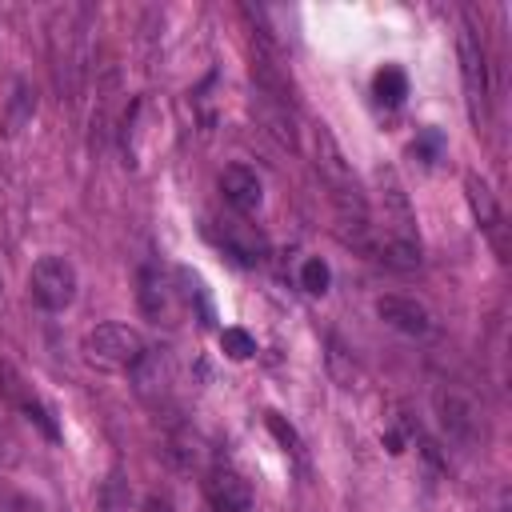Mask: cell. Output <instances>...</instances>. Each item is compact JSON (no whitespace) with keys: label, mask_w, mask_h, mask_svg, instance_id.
Returning <instances> with one entry per match:
<instances>
[{"label":"cell","mask_w":512,"mask_h":512,"mask_svg":"<svg viewBox=\"0 0 512 512\" xmlns=\"http://www.w3.org/2000/svg\"><path fill=\"white\" fill-rule=\"evenodd\" d=\"M144 352H148L144 336L136 328H128V324H96L80 340L84 364L100 368V372H132Z\"/></svg>","instance_id":"1"},{"label":"cell","mask_w":512,"mask_h":512,"mask_svg":"<svg viewBox=\"0 0 512 512\" xmlns=\"http://www.w3.org/2000/svg\"><path fill=\"white\" fill-rule=\"evenodd\" d=\"M432 412H436L440 432H444L452 444L476 448V444L484 440V416H480V408H476V400H472L468 392H460V388H452V384H440V388L432 392Z\"/></svg>","instance_id":"2"},{"label":"cell","mask_w":512,"mask_h":512,"mask_svg":"<svg viewBox=\"0 0 512 512\" xmlns=\"http://www.w3.org/2000/svg\"><path fill=\"white\" fill-rule=\"evenodd\" d=\"M456 56H460V76H464V92H468V116H472V124H484L492 84H488V52H484V40L472 32V24L460 28Z\"/></svg>","instance_id":"3"},{"label":"cell","mask_w":512,"mask_h":512,"mask_svg":"<svg viewBox=\"0 0 512 512\" xmlns=\"http://www.w3.org/2000/svg\"><path fill=\"white\" fill-rule=\"evenodd\" d=\"M28 296L44 312H64L76 300V268L64 256H40L28 272Z\"/></svg>","instance_id":"4"},{"label":"cell","mask_w":512,"mask_h":512,"mask_svg":"<svg viewBox=\"0 0 512 512\" xmlns=\"http://www.w3.org/2000/svg\"><path fill=\"white\" fill-rule=\"evenodd\" d=\"M0 400L4 404H12L32 428H40L48 440H56L60 436V428H56V420H52V408L32 392V384L16 372V364H8V360H0Z\"/></svg>","instance_id":"5"},{"label":"cell","mask_w":512,"mask_h":512,"mask_svg":"<svg viewBox=\"0 0 512 512\" xmlns=\"http://www.w3.org/2000/svg\"><path fill=\"white\" fill-rule=\"evenodd\" d=\"M212 236H216V244H220L236 264H244V268H256V264H264V256H268L264 232H260L256 224H248L244 216H236V212H228L224 220H216V224H212Z\"/></svg>","instance_id":"6"},{"label":"cell","mask_w":512,"mask_h":512,"mask_svg":"<svg viewBox=\"0 0 512 512\" xmlns=\"http://www.w3.org/2000/svg\"><path fill=\"white\" fill-rule=\"evenodd\" d=\"M220 196H224L228 212L248 216V212L260 208V200H264V184H260V176H256L248 164H228V168L220 172Z\"/></svg>","instance_id":"7"},{"label":"cell","mask_w":512,"mask_h":512,"mask_svg":"<svg viewBox=\"0 0 512 512\" xmlns=\"http://www.w3.org/2000/svg\"><path fill=\"white\" fill-rule=\"evenodd\" d=\"M376 316L388 324V328H396L400 336H428L432 332V316H428V308L420 304V300H412V296H380L376 300Z\"/></svg>","instance_id":"8"},{"label":"cell","mask_w":512,"mask_h":512,"mask_svg":"<svg viewBox=\"0 0 512 512\" xmlns=\"http://www.w3.org/2000/svg\"><path fill=\"white\" fill-rule=\"evenodd\" d=\"M204 496L216 512H252V488L232 468H212L204 480Z\"/></svg>","instance_id":"9"},{"label":"cell","mask_w":512,"mask_h":512,"mask_svg":"<svg viewBox=\"0 0 512 512\" xmlns=\"http://www.w3.org/2000/svg\"><path fill=\"white\" fill-rule=\"evenodd\" d=\"M136 300H140V312L152 320V324H168L172 320V308H176V292H172V284L164 280V272L160 268H152V264H144L140 268V280H136Z\"/></svg>","instance_id":"10"},{"label":"cell","mask_w":512,"mask_h":512,"mask_svg":"<svg viewBox=\"0 0 512 512\" xmlns=\"http://www.w3.org/2000/svg\"><path fill=\"white\" fill-rule=\"evenodd\" d=\"M252 108H256V116H260V124H264V132H268V136H276L284 148H300V132H296L292 104H280V100H268V96H260V92H256Z\"/></svg>","instance_id":"11"},{"label":"cell","mask_w":512,"mask_h":512,"mask_svg":"<svg viewBox=\"0 0 512 512\" xmlns=\"http://www.w3.org/2000/svg\"><path fill=\"white\" fill-rule=\"evenodd\" d=\"M464 188H468V204H472V216L480 220V228H488V232H492V240H496V248H500V252H508V248H504V236H500L504 216H500V204H496L492 188H488L480 176H464Z\"/></svg>","instance_id":"12"},{"label":"cell","mask_w":512,"mask_h":512,"mask_svg":"<svg viewBox=\"0 0 512 512\" xmlns=\"http://www.w3.org/2000/svg\"><path fill=\"white\" fill-rule=\"evenodd\" d=\"M136 376V392L140 396H152V392H164L168 380H172V368H168V356L164 352H144L140 364L132 368Z\"/></svg>","instance_id":"13"},{"label":"cell","mask_w":512,"mask_h":512,"mask_svg":"<svg viewBox=\"0 0 512 512\" xmlns=\"http://www.w3.org/2000/svg\"><path fill=\"white\" fill-rule=\"evenodd\" d=\"M32 116H36V88L20 80V84L12 88V96H8V108H4V120H0V124H4L8 136H16Z\"/></svg>","instance_id":"14"},{"label":"cell","mask_w":512,"mask_h":512,"mask_svg":"<svg viewBox=\"0 0 512 512\" xmlns=\"http://www.w3.org/2000/svg\"><path fill=\"white\" fill-rule=\"evenodd\" d=\"M372 92H376V100L388 104V108L404 104V96H408V76H404V68L384 64V68L376 72V80H372Z\"/></svg>","instance_id":"15"},{"label":"cell","mask_w":512,"mask_h":512,"mask_svg":"<svg viewBox=\"0 0 512 512\" xmlns=\"http://www.w3.org/2000/svg\"><path fill=\"white\" fill-rule=\"evenodd\" d=\"M264 424H268V432L284 444V452H288V456H296V460L304 464V440H300V432H296L280 412H264Z\"/></svg>","instance_id":"16"},{"label":"cell","mask_w":512,"mask_h":512,"mask_svg":"<svg viewBox=\"0 0 512 512\" xmlns=\"http://www.w3.org/2000/svg\"><path fill=\"white\" fill-rule=\"evenodd\" d=\"M328 284H332L328 264H324L320 256H308V260L300 264V288H304L308 296H324V292H328Z\"/></svg>","instance_id":"17"},{"label":"cell","mask_w":512,"mask_h":512,"mask_svg":"<svg viewBox=\"0 0 512 512\" xmlns=\"http://www.w3.org/2000/svg\"><path fill=\"white\" fill-rule=\"evenodd\" d=\"M220 348H224L228 360H248V356L256 352V340H252L244 328H224V332H220Z\"/></svg>","instance_id":"18"},{"label":"cell","mask_w":512,"mask_h":512,"mask_svg":"<svg viewBox=\"0 0 512 512\" xmlns=\"http://www.w3.org/2000/svg\"><path fill=\"white\" fill-rule=\"evenodd\" d=\"M0 512H40V504H36L32 496H24V492L0 484Z\"/></svg>","instance_id":"19"},{"label":"cell","mask_w":512,"mask_h":512,"mask_svg":"<svg viewBox=\"0 0 512 512\" xmlns=\"http://www.w3.org/2000/svg\"><path fill=\"white\" fill-rule=\"evenodd\" d=\"M144 512H172V500L168 496H148L144 500Z\"/></svg>","instance_id":"20"},{"label":"cell","mask_w":512,"mask_h":512,"mask_svg":"<svg viewBox=\"0 0 512 512\" xmlns=\"http://www.w3.org/2000/svg\"><path fill=\"white\" fill-rule=\"evenodd\" d=\"M0 288H4V284H0Z\"/></svg>","instance_id":"21"}]
</instances>
